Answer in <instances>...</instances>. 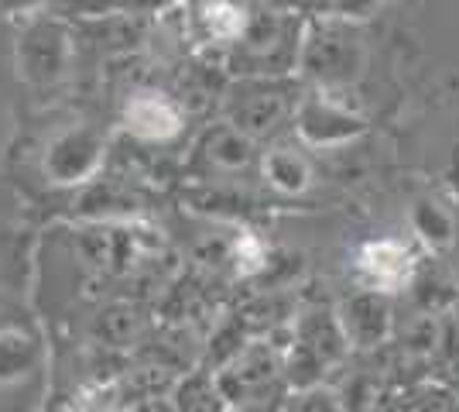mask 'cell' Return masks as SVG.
<instances>
[{
  "label": "cell",
  "instance_id": "6da1fadb",
  "mask_svg": "<svg viewBox=\"0 0 459 412\" xmlns=\"http://www.w3.org/2000/svg\"><path fill=\"white\" fill-rule=\"evenodd\" d=\"M212 381L223 395L227 409L278 412L291 395L281 351H274L271 344H261V340L244 344L227 364L212 372Z\"/></svg>",
  "mask_w": 459,
  "mask_h": 412
},
{
  "label": "cell",
  "instance_id": "7a4b0ae2",
  "mask_svg": "<svg viewBox=\"0 0 459 412\" xmlns=\"http://www.w3.org/2000/svg\"><path fill=\"white\" fill-rule=\"evenodd\" d=\"M340 327L350 344V351H377L387 334H391V306H387V295L364 289V293L350 295L343 306H340Z\"/></svg>",
  "mask_w": 459,
  "mask_h": 412
},
{
  "label": "cell",
  "instance_id": "3957f363",
  "mask_svg": "<svg viewBox=\"0 0 459 412\" xmlns=\"http://www.w3.org/2000/svg\"><path fill=\"white\" fill-rule=\"evenodd\" d=\"M360 272L367 278V289L394 293L411 275V255L398 241H374L360 251Z\"/></svg>",
  "mask_w": 459,
  "mask_h": 412
},
{
  "label": "cell",
  "instance_id": "277c9868",
  "mask_svg": "<svg viewBox=\"0 0 459 412\" xmlns=\"http://www.w3.org/2000/svg\"><path fill=\"white\" fill-rule=\"evenodd\" d=\"M24 73L35 79H56L65 62V39L56 24H35L21 41Z\"/></svg>",
  "mask_w": 459,
  "mask_h": 412
},
{
  "label": "cell",
  "instance_id": "5b68a950",
  "mask_svg": "<svg viewBox=\"0 0 459 412\" xmlns=\"http://www.w3.org/2000/svg\"><path fill=\"white\" fill-rule=\"evenodd\" d=\"M100 158V145L93 141V135L79 131V135H65L58 137L48 152V169L58 182H73V179H82Z\"/></svg>",
  "mask_w": 459,
  "mask_h": 412
},
{
  "label": "cell",
  "instance_id": "8992f818",
  "mask_svg": "<svg viewBox=\"0 0 459 412\" xmlns=\"http://www.w3.org/2000/svg\"><path fill=\"white\" fill-rule=\"evenodd\" d=\"M178 110L175 103H169L165 97H154V93H144V97H134L127 103V127L141 137H172L178 131Z\"/></svg>",
  "mask_w": 459,
  "mask_h": 412
},
{
  "label": "cell",
  "instance_id": "52a82bcc",
  "mask_svg": "<svg viewBox=\"0 0 459 412\" xmlns=\"http://www.w3.org/2000/svg\"><path fill=\"white\" fill-rule=\"evenodd\" d=\"M299 127H302V135L308 141H316V145H329V141H343L357 131V120L343 114V110H336L333 103H325V100H312L302 107V114H299Z\"/></svg>",
  "mask_w": 459,
  "mask_h": 412
},
{
  "label": "cell",
  "instance_id": "ba28073f",
  "mask_svg": "<svg viewBox=\"0 0 459 412\" xmlns=\"http://www.w3.org/2000/svg\"><path fill=\"white\" fill-rule=\"evenodd\" d=\"M350 66H357V45L350 41V35H336L325 31L308 45V69L319 76H350Z\"/></svg>",
  "mask_w": 459,
  "mask_h": 412
},
{
  "label": "cell",
  "instance_id": "9c48e42d",
  "mask_svg": "<svg viewBox=\"0 0 459 412\" xmlns=\"http://www.w3.org/2000/svg\"><path fill=\"white\" fill-rule=\"evenodd\" d=\"M39 344L21 330H0V385H14L35 372Z\"/></svg>",
  "mask_w": 459,
  "mask_h": 412
},
{
  "label": "cell",
  "instance_id": "30bf717a",
  "mask_svg": "<svg viewBox=\"0 0 459 412\" xmlns=\"http://www.w3.org/2000/svg\"><path fill=\"white\" fill-rule=\"evenodd\" d=\"M175 412H227V402L212 381V372H195L178 378L172 389Z\"/></svg>",
  "mask_w": 459,
  "mask_h": 412
},
{
  "label": "cell",
  "instance_id": "8fae6325",
  "mask_svg": "<svg viewBox=\"0 0 459 412\" xmlns=\"http://www.w3.org/2000/svg\"><path fill=\"white\" fill-rule=\"evenodd\" d=\"M93 330L107 347H127V344L137 340L141 320H137V313L127 310V306H110V310H103V313L96 316Z\"/></svg>",
  "mask_w": 459,
  "mask_h": 412
},
{
  "label": "cell",
  "instance_id": "7c38bea8",
  "mask_svg": "<svg viewBox=\"0 0 459 412\" xmlns=\"http://www.w3.org/2000/svg\"><path fill=\"white\" fill-rule=\"evenodd\" d=\"M278 412H346L340 389L336 385H312V389H299L285 399V406Z\"/></svg>",
  "mask_w": 459,
  "mask_h": 412
},
{
  "label": "cell",
  "instance_id": "4fadbf2b",
  "mask_svg": "<svg viewBox=\"0 0 459 412\" xmlns=\"http://www.w3.org/2000/svg\"><path fill=\"white\" fill-rule=\"evenodd\" d=\"M264 172H268L271 182H274L278 189H285V193H299L308 182L306 162L299 155H291V152H274V155L264 162Z\"/></svg>",
  "mask_w": 459,
  "mask_h": 412
},
{
  "label": "cell",
  "instance_id": "5bb4252c",
  "mask_svg": "<svg viewBox=\"0 0 459 412\" xmlns=\"http://www.w3.org/2000/svg\"><path fill=\"white\" fill-rule=\"evenodd\" d=\"M206 24L216 39L233 41L244 35V11H237L233 4H212L206 7Z\"/></svg>",
  "mask_w": 459,
  "mask_h": 412
},
{
  "label": "cell",
  "instance_id": "9a60e30c",
  "mask_svg": "<svg viewBox=\"0 0 459 412\" xmlns=\"http://www.w3.org/2000/svg\"><path fill=\"white\" fill-rule=\"evenodd\" d=\"M264 265V248L254 241V237H240L237 241V268L244 275H250V272H257Z\"/></svg>",
  "mask_w": 459,
  "mask_h": 412
},
{
  "label": "cell",
  "instance_id": "2e32d148",
  "mask_svg": "<svg viewBox=\"0 0 459 412\" xmlns=\"http://www.w3.org/2000/svg\"><path fill=\"white\" fill-rule=\"evenodd\" d=\"M374 4H377V0H340V7H343V11H353V14H357V11H367V7H374Z\"/></svg>",
  "mask_w": 459,
  "mask_h": 412
},
{
  "label": "cell",
  "instance_id": "e0dca14e",
  "mask_svg": "<svg viewBox=\"0 0 459 412\" xmlns=\"http://www.w3.org/2000/svg\"><path fill=\"white\" fill-rule=\"evenodd\" d=\"M7 11H28V7H35V4H41V0H0Z\"/></svg>",
  "mask_w": 459,
  "mask_h": 412
}]
</instances>
